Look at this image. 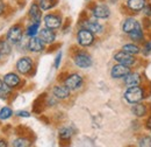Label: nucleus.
Returning <instances> with one entry per match:
<instances>
[{
	"instance_id": "2eb2a0df",
	"label": "nucleus",
	"mask_w": 151,
	"mask_h": 147,
	"mask_svg": "<svg viewBox=\"0 0 151 147\" xmlns=\"http://www.w3.org/2000/svg\"><path fill=\"white\" fill-rule=\"evenodd\" d=\"M38 37L44 43H52L55 41V39H56V34H55V32L52 29L45 27V28H43V29L40 31V36Z\"/></svg>"
},
{
	"instance_id": "9d476101",
	"label": "nucleus",
	"mask_w": 151,
	"mask_h": 147,
	"mask_svg": "<svg viewBox=\"0 0 151 147\" xmlns=\"http://www.w3.org/2000/svg\"><path fill=\"white\" fill-rule=\"evenodd\" d=\"M83 27L88 29L90 32H92L93 34H100L104 29L102 25L96 21V20H92V19H86L84 22H83Z\"/></svg>"
},
{
	"instance_id": "1a4fd4ad",
	"label": "nucleus",
	"mask_w": 151,
	"mask_h": 147,
	"mask_svg": "<svg viewBox=\"0 0 151 147\" xmlns=\"http://www.w3.org/2000/svg\"><path fill=\"white\" fill-rule=\"evenodd\" d=\"M44 23H45L47 28H50V29L54 31V29H57V28H59L62 26V19H60L59 15L54 14V13L47 14L44 17Z\"/></svg>"
},
{
	"instance_id": "423d86ee",
	"label": "nucleus",
	"mask_w": 151,
	"mask_h": 147,
	"mask_svg": "<svg viewBox=\"0 0 151 147\" xmlns=\"http://www.w3.org/2000/svg\"><path fill=\"white\" fill-rule=\"evenodd\" d=\"M132 73L130 70V67H127V65H123V64H115L113 65L112 70H111V76L113 78H124L127 75Z\"/></svg>"
},
{
	"instance_id": "bb28decb",
	"label": "nucleus",
	"mask_w": 151,
	"mask_h": 147,
	"mask_svg": "<svg viewBox=\"0 0 151 147\" xmlns=\"http://www.w3.org/2000/svg\"><path fill=\"white\" fill-rule=\"evenodd\" d=\"M73 134V131L71 127H63L59 131V137L60 139H70Z\"/></svg>"
},
{
	"instance_id": "c756f323",
	"label": "nucleus",
	"mask_w": 151,
	"mask_h": 147,
	"mask_svg": "<svg viewBox=\"0 0 151 147\" xmlns=\"http://www.w3.org/2000/svg\"><path fill=\"white\" fill-rule=\"evenodd\" d=\"M143 13L145 14V17H151V4H147L143 8Z\"/></svg>"
},
{
	"instance_id": "4c0bfd02",
	"label": "nucleus",
	"mask_w": 151,
	"mask_h": 147,
	"mask_svg": "<svg viewBox=\"0 0 151 147\" xmlns=\"http://www.w3.org/2000/svg\"><path fill=\"white\" fill-rule=\"evenodd\" d=\"M0 55H1V54H0Z\"/></svg>"
},
{
	"instance_id": "6ab92c4d",
	"label": "nucleus",
	"mask_w": 151,
	"mask_h": 147,
	"mask_svg": "<svg viewBox=\"0 0 151 147\" xmlns=\"http://www.w3.org/2000/svg\"><path fill=\"white\" fill-rule=\"evenodd\" d=\"M29 17L32 18L33 22H41V18H42V11L41 7L37 4H33L29 8Z\"/></svg>"
},
{
	"instance_id": "a878e982",
	"label": "nucleus",
	"mask_w": 151,
	"mask_h": 147,
	"mask_svg": "<svg viewBox=\"0 0 151 147\" xmlns=\"http://www.w3.org/2000/svg\"><path fill=\"white\" fill-rule=\"evenodd\" d=\"M11 53V46L8 41L6 40H0V54L1 55H8Z\"/></svg>"
},
{
	"instance_id": "7ed1b4c3",
	"label": "nucleus",
	"mask_w": 151,
	"mask_h": 147,
	"mask_svg": "<svg viewBox=\"0 0 151 147\" xmlns=\"http://www.w3.org/2000/svg\"><path fill=\"white\" fill-rule=\"evenodd\" d=\"M22 27L20 25H14L7 32V41L12 44H18L22 40Z\"/></svg>"
},
{
	"instance_id": "aec40b11",
	"label": "nucleus",
	"mask_w": 151,
	"mask_h": 147,
	"mask_svg": "<svg viewBox=\"0 0 151 147\" xmlns=\"http://www.w3.org/2000/svg\"><path fill=\"white\" fill-rule=\"evenodd\" d=\"M129 37L132 39L134 42H136V43H138V42H142L143 41V39H144V33H143V28L139 26V27H137L136 29H134L130 34H128Z\"/></svg>"
},
{
	"instance_id": "c9c22d12",
	"label": "nucleus",
	"mask_w": 151,
	"mask_h": 147,
	"mask_svg": "<svg viewBox=\"0 0 151 147\" xmlns=\"http://www.w3.org/2000/svg\"><path fill=\"white\" fill-rule=\"evenodd\" d=\"M0 147H7V143L5 140H0Z\"/></svg>"
},
{
	"instance_id": "c85d7f7f",
	"label": "nucleus",
	"mask_w": 151,
	"mask_h": 147,
	"mask_svg": "<svg viewBox=\"0 0 151 147\" xmlns=\"http://www.w3.org/2000/svg\"><path fill=\"white\" fill-rule=\"evenodd\" d=\"M138 147H151V137H142L138 141Z\"/></svg>"
},
{
	"instance_id": "dca6fc26",
	"label": "nucleus",
	"mask_w": 151,
	"mask_h": 147,
	"mask_svg": "<svg viewBox=\"0 0 151 147\" xmlns=\"http://www.w3.org/2000/svg\"><path fill=\"white\" fill-rule=\"evenodd\" d=\"M70 89L66 87V85H56L55 88H54V96L58 98V99H65V98H68L69 96H70Z\"/></svg>"
},
{
	"instance_id": "f257e3e1",
	"label": "nucleus",
	"mask_w": 151,
	"mask_h": 147,
	"mask_svg": "<svg viewBox=\"0 0 151 147\" xmlns=\"http://www.w3.org/2000/svg\"><path fill=\"white\" fill-rule=\"evenodd\" d=\"M143 98H144V90H143L139 85L128 88V89L126 90V92H124V99H126L129 104L139 103Z\"/></svg>"
},
{
	"instance_id": "f8f14e48",
	"label": "nucleus",
	"mask_w": 151,
	"mask_h": 147,
	"mask_svg": "<svg viewBox=\"0 0 151 147\" xmlns=\"http://www.w3.org/2000/svg\"><path fill=\"white\" fill-rule=\"evenodd\" d=\"M28 49L33 53H40L44 49V42L40 37H30L28 42Z\"/></svg>"
},
{
	"instance_id": "cd10ccee",
	"label": "nucleus",
	"mask_w": 151,
	"mask_h": 147,
	"mask_svg": "<svg viewBox=\"0 0 151 147\" xmlns=\"http://www.w3.org/2000/svg\"><path fill=\"white\" fill-rule=\"evenodd\" d=\"M12 110L9 109V108H2L1 110H0V119L1 120H6V119H8L11 116H12Z\"/></svg>"
},
{
	"instance_id": "20e7f679",
	"label": "nucleus",
	"mask_w": 151,
	"mask_h": 147,
	"mask_svg": "<svg viewBox=\"0 0 151 147\" xmlns=\"http://www.w3.org/2000/svg\"><path fill=\"white\" fill-rule=\"evenodd\" d=\"M73 60H75L76 65L79 67V68H83V69L90 68L92 65V63H93L92 57L88 55L87 53H85V52H80V53L76 54Z\"/></svg>"
},
{
	"instance_id": "4be33fe9",
	"label": "nucleus",
	"mask_w": 151,
	"mask_h": 147,
	"mask_svg": "<svg viewBox=\"0 0 151 147\" xmlns=\"http://www.w3.org/2000/svg\"><path fill=\"white\" fill-rule=\"evenodd\" d=\"M122 50L130 54V55H137L141 53V48L136 44V43H127L122 47Z\"/></svg>"
},
{
	"instance_id": "f3484780",
	"label": "nucleus",
	"mask_w": 151,
	"mask_h": 147,
	"mask_svg": "<svg viewBox=\"0 0 151 147\" xmlns=\"http://www.w3.org/2000/svg\"><path fill=\"white\" fill-rule=\"evenodd\" d=\"M4 83L9 87V88H15L20 84V77L17 75V74L9 73L7 75H5L4 77Z\"/></svg>"
},
{
	"instance_id": "ddd939ff",
	"label": "nucleus",
	"mask_w": 151,
	"mask_h": 147,
	"mask_svg": "<svg viewBox=\"0 0 151 147\" xmlns=\"http://www.w3.org/2000/svg\"><path fill=\"white\" fill-rule=\"evenodd\" d=\"M141 26V23L136 20L135 18H127L124 21H123V23H122V31L126 33V34H130L134 29H136L137 27H139Z\"/></svg>"
},
{
	"instance_id": "f03ea898",
	"label": "nucleus",
	"mask_w": 151,
	"mask_h": 147,
	"mask_svg": "<svg viewBox=\"0 0 151 147\" xmlns=\"http://www.w3.org/2000/svg\"><path fill=\"white\" fill-rule=\"evenodd\" d=\"M77 40H78V43L83 47H88L91 46L93 42H94V34L92 32H90L88 29L86 28H83L78 32L77 34Z\"/></svg>"
},
{
	"instance_id": "473e14b6",
	"label": "nucleus",
	"mask_w": 151,
	"mask_h": 147,
	"mask_svg": "<svg viewBox=\"0 0 151 147\" xmlns=\"http://www.w3.org/2000/svg\"><path fill=\"white\" fill-rule=\"evenodd\" d=\"M17 114H18L19 117H24V118L30 117V113H29L28 111H18V112H17Z\"/></svg>"
},
{
	"instance_id": "a211bd4d",
	"label": "nucleus",
	"mask_w": 151,
	"mask_h": 147,
	"mask_svg": "<svg viewBox=\"0 0 151 147\" xmlns=\"http://www.w3.org/2000/svg\"><path fill=\"white\" fill-rule=\"evenodd\" d=\"M145 5H147V0H128L127 1V7L136 13L139 11H143Z\"/></svg>"
},
{
	"instance_id": "5701e85b",
	"label": "nucleus",
	"mask_w": 151,
	"mask_h": 147,
	"mask_svg": "<svg viewBox=\"0 0 151 147\" xmlns=\"http://www.w3.org/2000/svg\"><path fill=\"white\" fill-rule=\"evenodd\" d=\"M57 4V0H40V7L42 11H48L55 7Z\"/></svg>"
},
{
	"instance_id": "2f4dec72",
	"label": "nucleus",
	"mask_w": 151,
	"mask_h": 147,
	"mask_svg": "<svg viewBox=\"0 0 151 147\" xmlns=\"http://www.w3.org/2000/svg\"><path fill=\"white\" fill-rule=\"evenodd\" d=\"M60 60H62V53H58L56 56V58H55V62H54V65H55V68H58L59 67V63H60Z\"/></svg>"
},
{
	"instance_id": "39448f33",
	"label": "nucleus",
	"mask_w": 151,
	"mask_h": 147,
	"mask_svg": "<svg viewBox=\"0 0 151 147\" xmlns=\"http://www.w3.org/2000/svg\"><path fill=\"white\" fill-rule=\"evenodd\" d=\"M64 85H66L70 90H77L83 85V77L79 74L69 75L64 81Z\"/></svg>"
},
{
	"instance_id": "412c9836",
	"label": "nucleus",
	"mask_w": 151,
	"mask_h": 147,
	"mask_svg": "<svg viewBox=\"0 0 151 147\" xmlns=\"http://www.w3.org/2000/svg\"><path fill=\"white\" fill-rule=\"evenodd\" d=\"M132 112L136 117H139V118H141V117H143V116L147 114L148 109H147V105L141 104V103H136V104H134V106H132Z\"/></svg>"
},
{
	"instance_id": "7c9ffc66",
	"label": "nucleus",
	"mask_w": 151,
	"mask_h": 147,
	"mask_svg": "<svg viewBox=\"0 0 151 147\" xmlns=\"http://www.w3.org/2000/svg\"><path fill=\"white\" fill-rule=\"evenodd\" d=\"M150 53H151V41H149V42H147L145 46H144L143 54H144V55H148V54H150Z\"/></svg>"
},
{
	"instance_id": "6e6552de",
	"label": "nucleus",
	"mask_w": 151,
	"mask_h": 147,
	"mask_svg": "<svg viewBox=\"0 0 151 147\" xmlns=\"http://www.w3.org/2000/svg\"><path fill=\"white\" fill-rule=\"evenodd\" d=\"M32 68H33V61L29 57H22L17 62V70L22 75L29 74Z\"/></svg>"
},
{
	"instance_id": "393cba45",
	"label": "nucleus",
	"mask_w": 151,
	"mask_h": 147,
	"mask_svg": "<svg viewBox=\"0 0 151 147\" xmlns=\"http://www.w3.org/2000/svg\"><path fill=\"white\" fill-rule=\"evenodd\" d=\"M32 141H29L27 138H18L13 141V147H30Z\"/></svg>"
},
{
	"instance_id": "f704fd0d",
	"label": "nucleus",
	"mask_w": 151,
	"mask_h": 147,
	"mask_svg": "<svg viewBox=\"0 0 151 147\" xmlns=\"http://www.w3.org/2000/svg\"><path fill=\"white\" fill-rule=\"evenodd\" d=\"M4 11H5V4H4V1L0 0V15L4 13Z\"/></svg>"
},
{
	"instance_id": "72a5a7b5",
	"label": "nucleus",
	"mask_w": 151,
	"mask_h": 147,
	"mask_svg": "<svg viewBox=\"0 0 151 147\" xmlns=\"http://www.w3.org/2000/svg\"><path fill=\"white\" fill-rule=\"evenodd\" d=\"M145 127L148 130H151V116L148 118V120L145 122Z\"/></svg>"
},
{
	"instance_id": "b1692460",
	"label": "nucleus",
	"mask_w": 151,
	"mask_h": 147,
	"mask_svg": "<svg viewBox=\"0 0 151 147\" xmlns=\"http://www.w3.org/2000/svg\"><path fill=\"white\" fill-rule=\"evenodd\" d=\"M40 23L41 22H33L28 29H27V35L29 37H34L36 36V34L38 33V28H40Z\"/></svg>"
},
{
	"instance_id": "e433bc0d",
	"label": "nucleus",
	"mask_w": 151,
	"mask_h": 147,
	"mask_svg": "<svg viewBox=\"0 0 151 147\" xmlns=\"http://www.w3.org/2000/svg\"><path fill=\"white\" fill-rule=\"evenodd\" d=\"M1 88H2V82L0 81V89H1Z\"/></svg>"
},
{
	"instance_id": "4468645a",
	"label": "nucleus",
	"mask_w": 151,
	"mask_h": 147,
	"mask_svg": "<svg viewBox=\"0 0 151 147\" xmlns=\"http://www.w3.org/2000/svg\"><path fill=\"white\" fill-rule=\"evenodd\" d=\"M141 82H142V79H141V76L138 73H130L124 77V84L128 88L141 85Z\"/></svg>"
},
{
	"instance_id": "9b49d317",
	"label": "nucleus",
	"mask_w": 151,
	"mask_h": 147,
	"mask_svg": "<svg viewBox=\"0 0 151 147\" xmlns=\"http://www.w3.org/2000/svg\"><path fill=\"white\" fill-rule=\"evenodd\" d=\"M92 13L96 19H107L111 15V9L106 5H95L92 9Z\"/></svg>"
},
{
	"instance_id": "0eeeda50",
	"label": "nucleus",
	"mask_w": 151,
	"mask_h": 147,
	"mask_svg": "<svg viewBox=\"0 0 151 147\" xmlns=\"http://www.w3.org/2000/svg\"><path fill=\"white\" fill-rule=\"evenodd\" d=\"M114 60L120 63V64H123V65H127V67H132V64L135 63V57L134 55H130L126 52H119L114 55Z\"/></svg>"
}]
</instances>
